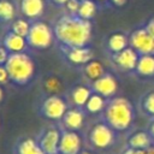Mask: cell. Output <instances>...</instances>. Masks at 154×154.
<instances>
[{"mask_svg":"<svg viewBox=\"0 0 154 154\" xmlns=\"http://www.w3.org/2000/svg\"><path fill=\"white\" fill-rule=\"evenodd\" d=\"M52 28L58 46H90L93 37L91 20L64 12L54 19Z\"/></svg>","mask_w":154,"mask_h":154,"instance_id":"6da1fadb","label":"cell"},{"mask_svg":"<svg viewBox=\"0 0 154 154\" xmlns=\"http://www.w3.org/2000/svg\"><path fill=\"white\" fill-rule=\"evenodd\" d=\"M101 120L118 134L131 132L136 120V108L129 99L116 95L107 100L106 107L101 113Z\"/></svg>","mask_w":154,"mask_h":154,"instance_id":"7a4b0ae2","label":"cell"},{"mask_svg":"<svg viewBox=\"0 0 154 154\" xmlns=\"http://www.w3.org/2000/svg\"><path fill=\"white\" fill-rule=\"evenodd\" d=\"M10 82L16 85L29 84L35 76V63L28 52L10 54L5 64Z\"/></svg>","mask_w":154,"mask_h":154,"instance_id":"3957f363","label":"cell"},{"mask_svg":"<svg viewBox=\"0 0 154 154\" xmlns=\"http://www.w3.org/2000/svg\"><path fill=\"white\" fill-rule=\"evenodd\" d=\"M25 38L29 48L36 51L47 49L55 41L52 25L42 19L30 22V29Z\"/></svg>","mask_w":154,"mask_h":154,"instance_id":"277c9868","label":"cell"},{"mask_svg":"<svg viewBox=\"0 0 154 154\" xmlns=\"http://www.w3.org/2000/svg\"><path fill=\"white\" fill-rule=\"evenodd\" d=\"M117 135V131H114L108 124L101 120L91 126V129L89 130L88 140L93 148L103 150L111 148L116 143Z\"/></svg>","mask_w":154,"mask_h":154,"instance_id":"5b68a950","label":"cell"},{"mask_svg":"<svg viewBox=\"0 0 154 154\" xmlns=\"http://www.w3.org/2000/svg\"><path fill=\"white\" fill-rule=\"evenodd\" d=\"M58 47L63 59L66 61V64L71 66L81 69L88 61L94 59V52L90 46H77V47L58 46Z\"/></svg>","mask_w":154,"mask_h":154,"instance_id":"8992f818","label":"cell"},{"mask_svg":"<svg viewBox=\"0 0 154 154\" xmlns=\"http://www.w3.org/2000/svg\"><path fill=\"white\" fill-rule=\"evenodd\" d=\"M129 43L140 55L154 54V36L147 30L144 24L129 32Z\"/></svg>","mask_w":154,"mask_h":154,"instance_id":"52a82bcc","label":"cell"},{"mask_svg":"<svg viewBox=\"0 0 154 154\" xmlns=\"http://www.w3.org/2000/svg\"><path fill=\"white\" fill-rule=\"evenodd\" d=\"M111 65L119 72L124 73H134V70L136 67L137 60L140 58V54L132 48L128 47L118 53L107 55Z\"/></svg>","mask_w":154,"mask_h":154,"instance_id":"ba28073f","label":"cell"},{"mask_svg":"<svg viewBox=\"0 0 154 154\" xmlns=\"http://www.w3.org/2000/svg\"><path fill=\"white\" fill-rule=\"evenodd\" d=\"M67 108L66 100L60 95H47L40 106V113L47 119L61 120Z\"/></svg>","mask_w":154,"mask_h":154,"instance_id":"9c48e42d","label":"cell"},{"mask_svg":"<svg viewBox=\"0 0 154 154\" xmlns=\"http://www.w3.org/2000/svg\"><path fill=\"white\" fill-rule=\"evenodd\" d=\"M90 87L93 89L94 93L100 94L101 96L106 97L107 100L116 96L117 91H118V81L116 78V76L107 71L103 76H101L99 79H96L95 82L90 83Z\"/></svg>","mask_w":154,"mask_h":154,"instance_id":"30bf717a","label":"cell"},{"mask_svg":"<svg viewBox=\"0 0 154 154\" xmlns=\"http://www.w3.org/2000/svg\"><path fill=\"white\" fill-rule=\"evenodd\" d=\"M82 152V140L77 131H61L59 142V154H79Z\"/></svg>","mask_w":154,"mask_h":154,"instance_id":"8fae6325","label":"cell"},{"mask_svg":"<svg viewBox=\"0 0 154 154\" xmlns=\"http://www.w3.org/2000/svg\"><path fill=\"white\" fill-rule=\"evenodd\" d=\"M130 46L129 43V32L124 30H116L107 35L105 38V51L106 54L118 53Z\"/></svg>","mask_w":154,"mask_h":154,"instance_id":"7c38bea8","label":"cell"},{"mask_svg":"<svg viewBox=\"0 0 154 154\" xmlns=\"http://www.w3.org/2000/svg\"><path fill=\"white\" fill-rule=\"evenodd\" d=\"M18 8L20 14L28 20H37L45 13L46 0H19Z\"/></svg>","mask_w":154,"mask_h":154,"instance_id":"4fadbf2b","label":"cell"},{"mask_svg":"<svg viewBox=\"0 0 154 154\" xmlns=\"http://www.w3.org/2000/svg\"><path fill=\"white\" fill-rule=\"evenodd\" d=\"M60 136L61 132L57 128H48L41 134L37 142L46 154H59Z\"/></svg>","mask_w":154,"mask_h":154,"instance_id":"5bb4252c","label":"cell"},{"mask_svg":"<svg viewBox=\"0 0 154 154\" xmlns=\"http://www.w3.org/2000/svg\"><path fill=\"white\" fill-rule=\"evenodd\" d=\"M154 146V140L147 129H137L129 132L126 137V146L135 149H148Z\"/></svg>","mask_w":154,"mask_h":154,"instance_id":"9a60e30c","label":"cell"},{"mask_svg":"<svg viewBox=\"0 0 154 154\" xmlns=\"http://www.w3.org/2000/svg\"><path fill=\"white\" fill-rule=\"evenodd\" d=\"M1 43L8 51L10 54L23 53V52H28V49H29L26 38L24 36H20L18 34L11 31V30H7L4 34Z\"/></svg>","mask_w":154,"mask_h":154,"instance_id":"2e32d148","label":"cell"},{"mask_svg":"<svg viewBox=\"0 0 154 154\" xmlns=\"http://www.w3.org/2000/svg\"><path fill=\"white\" fill-rule=\"evenodd\" d=\"M84 117H85V111L83 108L75 106L72 108H67L64 117L61 118L63 126L65 128V130L77 131L82 129L84 124Z\"/></svg>","mask_w":154,"mask_h":154,"instance_id":"e0dca14e","label":"cell"},{"mask_svg":"<svg viewBox=\"0 0 154 154\" xmlns=\"http://www.w3.org/2000/svg\"><path fill=\"white\" fill-rule=\"evenodd\" d=\"M132 75L143 79L154 78V54H141Z\"/></svg>","mask_w":154,"mask_h":154,"instance_id":"ac0fdd59","label":"cell"},{"mask_svg":"<svg viewBox=\"0 0 154 154\" xmlns=\"http://www.w3.org/2000/svg\"><path fill=\"white\" fill-rule=\"evenodd\" d=\"M79 70H81L82 76L84 77V79L89 84L95 82L96 79H99L101 76H103L107 72L105 65L97 59H91L85 65H83Z\"/></svg>","mask_w":154,"mask_h":154,"instance_id":"d6986e66","label":"cell"},{"mask_svg":"<svg viewBox=\"0 0 154 154\" xmlns=\"http://www.w3.org/2000/svg\"><path fill=\"white\" fill-rule=\"evenodd\" d=\"M91 94H93V89L89 83L77 84L70 90V100L75 107L84 108V106Z\"/></svg>","mask_w":154,"mask_h":154,"instance_id":"ffe728a7","label":"cell"},{"mask_svg":"<svg viewBox=\"0 0 154 154\" xmlns=\"http://www.w3.org/2000/svg\"><path fill=\"white\" fill-rule=\"evenodd\" d=\"M138 109L148 120L154 119V89L143 93L138 101Z\"/></svg>","mask_w":154,"mask_h":154,"instance_id":"44dd1931","label":"cell"},{"mask_svg":"<svg viewBox=\"0 0 154 154\" xmlns=\"http://www.w3.org/2000/svg\"><path fill=\"white\" fill-rule=\"evenodd\" d=\"M106 103H107V99L101 96L100 94L97 93H94L90 95V97L88 99L85 106H84V111L89 114H101L102 111L105 109L106 107Z\"/></svg>","mask_w":154,"mask_h":154,"instance_id":"7402d4cb","label":"cell"},{"mask_svg":"<svg viewBox=\"0 0 154 154\" xmlns=\"http://www.w3.org/2000/svg\"><path fill=\"white\" fill-rule=\"evenodd\" d=\"M17 8L12 0H0V25L10 24L16 19Z\"/></svg>","mask_w":154,"mask_h":154,"instance_id":"603a6c76","label":"cell"},{"mask_svg":"<svg viewBox=\"0 0 154 154\" xmlns=\"http://www.w3.org/2000/svg\"><path fill=\"white\" fill-rule=\"evenodd\" d=\"M99 7L100 5L95 0H83L81 1L77 16L87 20H93L99 11Z\"/></svg>","mask_w":154,"mask_h":154,"instance_id":"cb8c5ba5","label":"cell"},{"mask_svg":"<svg viewBox=\"0 0 154 154\" xmlns=\"http://www.w3.org/2000/svg\"><path fill=\"white\" fill-rule=\"evenodd\" d=\"M42 87L48 95H59L63 90V81L57 75H48L43 78Z\"/></svg>","mask_w":154,"mask_h":154,"instance_id":"d4e9b609","label":"cell"},{"mask_svg":"<svg viewBox=\"0 0 154 154\" xmlns=\"http://www.w3.org/2000/svg\"><path fill=\"white\" fill-rule=\"evenodd\" d=\"M17 154H46L38 142L32 138H24L17 146Z\"/></svg>","mask_w":154,"mask_h":154,"instance_id":"484cf974","label":"cell"},{"mask_svg":"<svg viewBox=\"0 0 154 154\" xmlns=\"http://www.w3.org/2000/svg\"><path fill=\"white\" fill-rule=\"evenodd\" d=\"M29 29H30V20H28L24 17L13 19L10 23V28H8V30H11V31H13L20 36H24V37H26Z\"/></svg>","mask_w":154,"mask_h":154,"instance_id":"4316f807","label":"cell"},{"mask_svg":"<svg viewBox=\"0 0 154 154\" xmlns=\"http://www.w3.org/2000/svg\"><path fill=\"white\" fill-rule=\"evenodd\" d=\"M79 5H81V1L79 0H69L65 5V12L67 13H71V14H77L78 12V8H79Z\"/></svg>","mask_w":154,"mask_h":154,"instance_id":"83f0119b","label":"cell"},{"mask_svg":"<svg viewBox=\"0 0 154 154\" xmlns=\"http://www.w3.org/2000/svg\"><path fill=\"white\" fill-rule=\"evenodd\" d=\"M7 82H10V76H8L7 69L5 67V65H0V85L6 84Z\"/></svg>","mask_w":154,"mask_h":154,"instance_id":"f1b7e54d","label":"cell"},{"mask_svg":"<svg viewBox=\"0 0 154 154\" xmlns=\"http://www.w3.org/2000/svg\"><path fill=\"white\" fill-rule=\"evenodd\" d=\"M8 55H10L8 51L4 47L2 43H0V65H5L6 64V61L8 59Z\"/></svg>","mask_w":154,"mask_h":154,"instance_id":"f546056e","label":"cell"},{"mask_svg":"<svg viewBox=\"0 0 154 154\" xmlns=\"http://www.w3.org/2000/svg\"><path fill=\"white\" fill-rule=\"evenodd\" d=\"M122 154H146V149H135V148L125 147Z\"/></svg>","mask_w":154,"mask_h":154,"instance_id":"4dcf8cb0","label":"cell"},{"mask_svg":"<svg viewBox=\"0 0 154 154\" xmlns=\"http://www.w3.org/2000/svg\"><path fill=\"white\" fill-rule=\"evenodd\" d=\"M144 26L147 28V30L154 36V17H152V18H149L146 23H144Z\"/></svg>","mask_w":154,"mask_h":154,"instance_id":"1f68e13d","label":"cell"},{"mask_svg":"<svg viewBox=\"0 0 154 154\" xmlns=\"http://www.w3.org/2000/svg\"><path fill=\"white\" fill-rule=\"evenodd\" d=\"M53 6H55V7H59V8H64L65 7V5H66V2L69 1V0H48Z\"/></svg>","mask_w":154,"mask_h":154,"instance_id":"d6a6232c","label":"cell"},{"mask_svg":"<svg viewBox=\"0 0 154 154\" xmlns=\"http://www.w3.org/2000/svg\"><path fill=\"white\" fill-rule=\"evenodd\" d=\"M128 0H109V6H114V7H122L126 4Z\"/></svg>","mask_w":154,"mask_h":154,"instance_id":"836d02e7","label":"cell"},{"mask_svg":"<svg viewBox=\"0 0 154 154\" xmlns=\"http://www.w3.org/2000/svg\"><path fill=\"white\" fill-rule=\"evenodd\" d=\"M149 123H148V126H147V130L149 131V134H150V136L153 137V140H154V119H152V120H148Z\"/></svg>","mask_w":154,"mask_h":154,"instance_id":"e575fe53","label":"cell"},{"mask_svg":"<svg viewBox=\"0 0 154 154\" xmlns=\"http://www.w3.org/2000/svg\"><path fill=\"white\" fill-rule=\"evenodd\" d=\"M99 5H106V6H109V0H95Z\"/></svg>","mask_w":154,"mask_h":154,"instance_id":"d590c367","label":"cell"},{"mask_svg":"<svg viewBox=\"0 0 154 154\" xmlns=\"http://www.w3.org/2000/svg\"><path fill=\"white\" fill-rule=\"evenodd\" d=\"M146 154H154V146L148 148V149H146Z\"/></svg>","mask_w":154,"mask_h":154,"instance_id":"8d00e7d4","label":"cell"},{"mask_svg":"<svg viewBox=\"0 0 154 154\" xmlns=\"http://www.w3.org/2000/svg\"><path fill=\"white\" fill-rule=\"evenodd\" d=\"M2 97H4V91H2V88H1V85H0V102H1Z\"/></svg>","mask_w":154,"mask_h":154,"instance_id":"74e56055","label":"cell"},{"mask_svg":"<svg viewBox=\"0 0 154 154\" xmlns=\"http://www.w3.org/2000/svg\"><path fill=\"white\" fill-rule=\"evenodd\" d=\"M79 154H91V153H90V152H88V150H82Z\"/></svg>","mask_w":154,"mask_h":154,"instance_id":"f35d334b","label":"cell"},{"mask_svg":"<svg viewBox=\"0 0 154 154\" xmlns=\"http://www.w3.org/2000/svg\"><path fill=\"white\" fill-rule=\"evenodd\" d=\"M79 1H83V0H79Z\"/></svg>","mask_w":154,"mask_h":154,"instance_id":"ab89813d","label":"cell"}]
</instances>
